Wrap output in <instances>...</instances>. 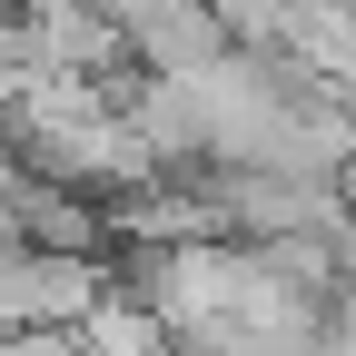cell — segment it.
Returning a JSON list of instances; mask_svg holds the SVG:
<instances>
[{"mask_svg": "<svg viewBox=\"0 0 356 356\" xmlns=\"http://www.w3.org/2000/svg\"><path fill=\"white\" fill-rule=\"evenodd\" d=\"M79 356H168V337H159V317H149V307L139 297H99V307H89V317H79V337H70Z\"/></svg>", "mask_w": 356, "mask_h": 356, "instance_id": "7a4b0ae2", "label": "cell"}, {"mask_svg": "<svg viewBox=\"0 0 356 356\" xmlns=\"http://www.w3.org/2000/svg\"><path fill=\"white\" fill-rule=\"evenodd\" d=\"M337 208H346V228H356V159L337 168Z\"/></svg>", "mask_w": 356, "mask_h": 356, "instance_id": "3957f363", "label": "cell"}, {"mask_svg": "<svg viewBox=\"0 0 356 356\" xmlns=\"http://www.w3.org/2000/svg\"><path fill=\"white\" fill-rule=\"evenodd\" d=\"M109 297L99 257H40L0 248V337H79V317Z\"/></svg>", "mask_w": 356, "mask_h": 356, "instance_id": "6da1fadb", "label": "cell"}]
</instances>
